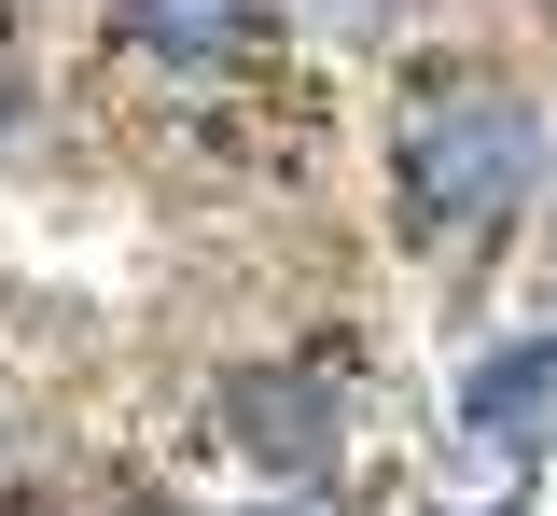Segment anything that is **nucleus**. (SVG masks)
Segmentation results:
<instances>
[{"instance_id": "2", "label": "nucleus", "mask_w": 557, "mask_h": 516, "mask_svg": "<svg viewBox=\"0 0 557 516\" xmlns=\"http://www.w3.org/2000/svg\"><path fill=\"white\" fill-rule=\"evenodd\" d=\"M223 433L251 446V460H335V391L321 377H293V364H251V377H223Z\"/></svg>"}, {"instance_id": "4", "label": "nucleus", "mask_w": 557, "mask_h": 516, "mask_svg": "<svg viewBox=\"0 0 557 516\" xmlns=\"http://www.w3.org/2000/svg\"><path fill=\"white\" fill-rule=\"evenodd\" d=\"M126 28L168 57V71H209V57L237 42V0H126Z\"/></svg>"}, {"instance_id": "3", "label": "nucleus", "mask_w": 557, "mask_h": 516, "mask_svg": "<svg viewBox=\"0 0 557 516\" xmlns=\"http://www.w3.org/2000/svg\"><path fill=\"white\" fill-rule=\"evenodd\" d=\"M544 405H557V335H530V349H502L474 377V433H530Z\"/></svg>"}, {"instance_id": "1", "label": "nucleus", "mask_w": 557, "mask_h": 516, "mask_svg": "<svg viewBox=\"0 0 557 516\" xmlns=\"http://www.w3.org/2000/svg\"><path fill=\"white\" fill-rule=\"evenodd\" d=\"M405 168H418V210H432V223H487V210H516V196L544 182V126H530V98L460 84V98L418 112Z\"/></svg>"}]
</instances>
